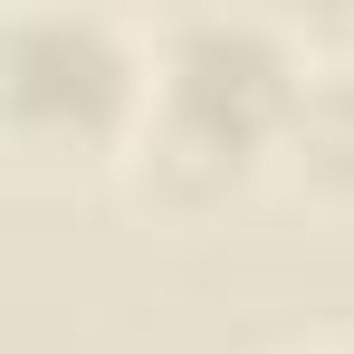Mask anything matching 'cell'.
I'll return each instance as SVG.
<instances>
[{"instance_id": "cell-2", "label": "cell", "mask_w": 354, "mask_h": 354, "mask_svg": "<svg viewBox=\"0 0 354 354\" xmlns=\"http://www.w3.org/2000/svg\"><path fill=\"white\" fill-rule=\"evenodd\" d=\"M144 106H153V29L67 0L0 19V144L19 173H124L144 144Z\"/></svg>"}, {"instance_id": "cell-1", "label": "cell", "mask_w": 354, "mask_h": 354, "mask_svg": "<svg viewBox=\"0 0 354 354\" xmlns=\"http://www.w3.org/2000/svg\"><path fill=\"white\" fill-rule=\"evenodd\" d=\"M306 48L259 10H182L153 29V106L134 144V192L173 221L239 201L249 182H278V134L306 86Z\"/></svg>"}, {"instance_id": "cell-3", "label": "cell", "mask_w": 354, "mask_h": 354, "mask_svg": "<svg viewBox=\"0 0 354 354\" xmlns=\"http://www.w3.org/2000/svg\"><path fill=\"white\" fill-rule=\"evenodd\" d=\"M278 182L316 211L354 221V58H316L297 86V115L278 134Z\"/></svg>"}, {"instance_id": "cell-4", "label": "cell", "mask_w": 354, "mask_h": 354, "mask_svg": "<svg viewBox=\"0 0 354 354\" xmlns=\"http://www.w3.org/2000/svg\"><path fill=\"white\" fill-rule=\"evenodd\" d=\"M335 354H354V345H335Z\"/></svg>"}]
</instances>
